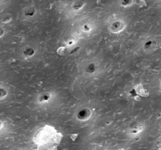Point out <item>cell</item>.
<instances>
[{
    "instance_id": "cell-1",
    "label": "cell",
    "mask_w": 161,
    "mask_h": 150,
    "mask_svg": "<svg viewBox=\"0 0 161 150\" xmlns=\"http://www.w3.org/2000/svg\"><path fill=\"white\" fill-rule=\"evenodd\" d=\"M89 117H90V112L87 109H83L78 113V118L79 120H87Z\"/></svg>"
},
{
    "instance_id": "cell-2",
    "label": "cell",
    "mask_w": 161,
    "mask_h": 150,
    "mask_svg": "<svg viewBox=\"0 0 161 150\" xmlns=\"http://www.w3.org/2000/svg\"><path fill=\"white\" fill-rule=\"evenodd\" d=\"M112 31L113 32H119V31H122L123 28V25H120V22H116V23H114L112 24Z\"/></svg>"
},
{
    "instance_id": "cell-3",
    "label": "cell",
    "mask_w": 161,
    "mask_h": 150,
    "mask_svg": "<svg viewBox=\"0 0 161 150\" xmlns=\"http://www.w3.org/2000/svg\"><path fill=\"white\" fill-rule=\"evenodd\" d=\"M84 5V3L83 2H75V3H73V6H72V7H73V8L74 9V10H79V9L80 8H82L83 7V6Z\"/></svg>"
},
{
    "instance_id": "cell-4",
    "label": "cell",
    "mask_w": 161,
    "mask_h": 150,
    "mask_svg": "<svg viewBox=\"0 0 161 150\" xmlns=\"http://www.w3.org/2000/svg\"><path fill=\"white\" fill-rule=\"evenodd\" d=\"M7 95V91L4 88H0V99L5 98Z\"/></svg>"
},
{
    "instance_id": "cell-5",
    "label": "cell",
    "mask_w": 161,
    "mask_h": 150,
    "mask_svg": "<svg viewBox=\"0 0 161 150\" xmlns=\"http://www.w3.org/2000/svg\"><path fill=\"white\" fill-rule=\"evenodd\" d=\"M131 3V2H130V1H128V2H122V4H123V6H124V7H126V6L127 5H128V4H130Z\"/></svg>"
},
{
    "instance_id": "cell-6",
    "label": "cell",
    "mask_w": 161,
    "mask_h": 150,
    "mask_svg": "<svg viewBox=\"0 0 161 150\" xmlns=\"http://www.w3.org/2000/svg\"><path fill=\"white\" fill-rule=\"evenodd\" d=\"M3 34H4V31L2 29V28H0V37L3 35Z\"/></svg>"
},
{
    "instance_id": "cell-7",
    "label": "cell",
    "mask_w": 161,
    "mask_h": 150,
    "mask_svg": "<svg viewBox=\"0 0 161 150\" xmlns=\"http://www.w3.org/2000/svg\"><path fill=\"white\" fill-rule=\"evenodd\" d=\"M157 148L158 149H161V142L157 145Z\"/></svg>"
},
{
    "instance_id": "cell-8",
    "label": "cell",
    "mask_w": 161,
    "mask_h": 150,
    "mask_svg": "<svg viewBox=\"0 0 161 150\" xmlns=\"http://www.w3.org/2000/svg\"><path fill=\"white\" fill-rule=\"evenodd\" d=\"M2 122H1V121H0V128H1V127H2Z\"/></svg>"
},
{
    "instance_id": "cell-9",
    "label": "cell",
    "mask_w": 161,
    "mask_h": 150,
    "mask_svg": "<svg viewBox=\"0 0 161 150\" xmlns=\"http://www.w3.org/2000/svg\"><path fill=\"white\" fill-rule=\"evenodd\" d=\"M16 150H17V149H16Z\"/></svg>"
}]
</instances>
